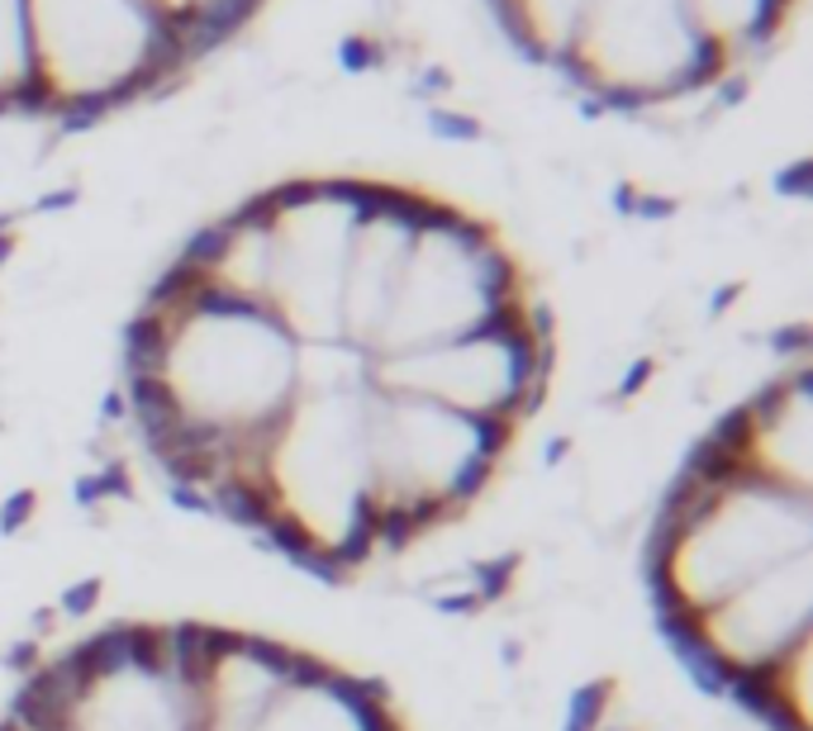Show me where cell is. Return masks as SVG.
I'll use <instances>...</instances> for the list:
<instances>
[{"label":"cell","mask_w":813,"mask_h":731,"mask_svg":"<svg viewBox=\"0 0 813 731\" xmlns=\"http://www.w3.org/2000/svg\"><path fill=\"white\" fill-rule=\"evenodd\" d=\"M680 6L690 14L695 33L728 67L785 24V0H680Z\"/></svg>","instance_id":"cell-12"},{"label":"cell","mask_w":813,"mask_h":731,"mask_svg":"<svg viewBox=\"0 0 813 731\" xmlns=\"http://www.w3.org/2000/svg\"><path fill=\"white\" fill-rule=\"evenodd\" d=\"M148 6L163 14L176 58L186 67V62H196L205 48L224 43L228 33H238L257 14L262 0H148Z\"/></svg>","instance_id":"cell-13"},{"label":"cell","mask_w":813,"mask_h":731,"mask_svg":"<svg viewBox=\"0 0 813 731\" xmlns=\"http://www.w3.org/2000/svg\"><path fill=\"white\" fill-rule=\"evenodd\" d=\"M366 399L371 376L300 385L291 414L247 461L228 518L320 575H352L381 561Z\"/></svg>","instance_id":"cell-3"},{"label":"cell","mask_w":813,"mask_h":731,"mask_svg":"<svg viewBox=\"0 0 813 731\" xmlns=\"http://www.w3.org/2000/svg\"><path fill=\"white\" fill-rule=\"evenodd\" d=\"M366 452L381 551L395 556L481 504L505 456L515 452V433L371 385Z\"/></svg>","instance_id":"cell-5"},{"label":"cell","mask_w":813,"mask_h":731,"mask_svg":"<svg viewBox=\"0 0 813 731\" xmlns=\"http://www.w3.org/2000/svg\"><path fill=\"white\" fill-rule=\"evenodd\" d=\"M561 67L614 105L680 100L728 71L680 0H590Z\"/></svg>","instance_id":"cell-10"},{"label":"cell","mask_w":813,"mask_h":731,"mask_svg":"<svg viewBox=\"0 0 813 731\" xmlns=\"http://www.w3.org/2000/svg\"><path fill=\"white\" fill-rule=\"evenodd\" d=\"M39 110L96 115L182 71L148 0H29Z\"/></svg>","instance_id":"cell-8"},{"label":"cell","mask_w":813,"mask_h":731,"mask_svg":"<svg viewBox=\"0 0 813 731\" xmlns=\"http://www.w3.org/2000/svg\"><path fill=\"white\" fill-rule=\"evenodd\" d=\"M590 0H494L505 29L542 62H561Z\"/></svg>","instance_id":"cell-14"},{"label":"cell","mask_w":813,"mask_h":731,"mask_svg":"<svg viewBox=\"0 0 813 731\" xmlns=\"http://www.w3.org/2000/svg\"><path fill=\"white\" fill-rule=\"evenodd\" d=\"M547 381H552V333L533 305L457 343L371 362V385L385 395L438 404L515 437L542 408Z\"/></svg>","instance_id":"cell-9"},{"label":"cell","mask_w":813,"mask_h":731,"mask_svg":"<svg viewBox=\"0 0 813 731\" xmlns=\"http://www.w3.org/2000/svg\"><path fill=\"white\" fill-rule=\"evenodd\" d=\"M366 181H286L247 200L262 228L257 299L300 347L343 343V280Z\"/></svg>","instance_id":"cell-7"},{"label":"cell","mask_w":813,"mask_h":731,"mask_svg":"<svg viewBox=\"0 0 813 731\" xmlns=\"http://www.w3.org/2000/svg\"><path fill=\"white\" fill-rule=\"evenodd\" d=\"M0 110H39L29 0H0Z\"/></svg>","instance_id":"cell-15"},{"label":"cell","mask_w":813,"mask_h":731,"mask_svg":"<svg viewBox=\"0 0 813 731\" xmlns=\"http://www.w3.org/2000/svg\"><path fill=\"white\" fill-rule=\"evenodd\" d=\"M124 376L163 475L228 518L247 461L300 395V343L262 305L176 261L134 318Z\"/></svg>","instance_id":"cell-2"},{"label":"cell","mask_w":813,"mask_h":731,"mask_svg":"<svg viewBox=\"0 0 813 731\" xmlns=\"http://www.w3.org/2000/svg\"><path fill=\"white\" fill-rule=\"evenodd\" d=\"M809 366L742 399L676 475L647 546L670 641L775 731H809Z\"/></svg>","instance_id":"cell-1"},{"label":"cell","mask_w":813,"mask_h":731,"mask_svg":"<svg viewBox=\"0 0 813 731\" xmlns=\"http://www.w3.org/2000/svg\"><path fill=\"white\" fill-rule=\"evenodd\" d=\"M247 731H404V718L376 680L295 646Z\"/></svg>","instance_id":"cell-11"},{"label":"cell","mask_w":813,"mask_h":731,"mask_svg":"<svg viewBox=\"0 0 813 731\" xmlns=\"http://www.w3.org/2000/svg\"><path fill=\"white\" fill-rule=\"evenodd\" d=\"M523 305L528 295L519 266L494 238V228L429 195L366 362L457 343L519 314Z\"/></svg>","instance_id":"cell-6"},{"label":"cell","mask_w":813,"mask_h":731,"mask_svg":"<svg viewBox=\"0 0 813 731\" xmlns=\"http://www.w3.org/2000/svg\"><path fill=\"white\" fill-rule=\"evenodd\" d=\"M10 718L33 731H196V622H115L25 680Z\"/></svg>","instance_id":"cell-4"}]
</instances>
